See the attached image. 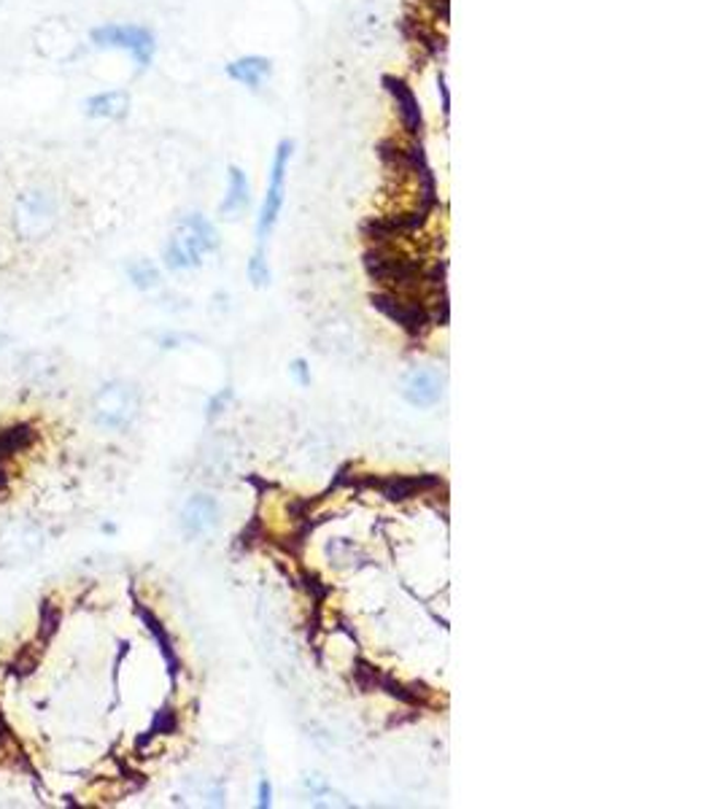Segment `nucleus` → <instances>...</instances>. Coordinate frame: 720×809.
Instances as JSON below:
<instances>
[{"label":"nucleus","mask_w":720,"mask_h":809,"mask_svg":"<svg viewBox=\"0 0 720 809\" xmlns=\"http://www.w3.org/2000/svg\"><path fill=\"white\" fill-rule=\"evenodd\" d=\"M295 375L299 378V384H308V375H305V362L295 364Z\"/></svg>","instance_id":"22"},{"label":"nucleus","mask_w":720,"mask_h":809,"mask_svg":"<svg viewBox=\"0 0 720 809\" xmlns=\"http://www.w3.org/2000/svg\"><path fill=\"white\" fill-rule=\"evenodd\" d=\"M405 400L416 408H432L442 395V380L435 370H416L405 380Z\"/></svg>","instance_id":"12"},{"label":"nucleus","mask_w":720,"mask_h":809,"mask_svg":"<svg viewBox=\"0 0 720 809\" xmlns=\"http://www.w3.org/2000/svg\"><path fill=\"white\" fill-rule=\"evenodd\" d=\"M435 481H422V478H391V481L381 483L383 489V496H389V500H408V496H413L416 491H422L424 485H429Z\"/></svg>","instance_id":"16"},{"label":"nucleus","mask_w":720,"mask_h":809,"mask_svg":"<svg viewBox=\"0 0 720 809\" xmlns=\"http://www.w3.org/2000/svg\"><path fill=\"white\" fill-rule=\"evenodd\" d=\"M437 95H440L442 101V117H451V92H448V84H446V73H437Z\"/></svg>","instance_id":"20"},{"label":"nucleus","mask_w":720,"mask_h":809,"mask_svg":"<svg viewBox=\"0 0 720 809\" xmlns=\"http://www.w3.org/2000/svg\"><path fill=\"white\" fill-rule=\"evenodd\" d=\"M3 3H5V0H0V9H3Z\"/></svg>","instance_id":"23"},{"label":"nucleus","mask_w":720,"mask_h":809,"mask_svg":"<svg viewBox=\"0 0 720 809\" xmlns=\"http://www.w3.org/2000/svg\"><path fill=\"white\" fill-rule=\"evenodd\" d=\"M55 370H57V362L49 351H33V354H27L25 360H22V373H25V378H31V380L51 378Z\"/></svg>","instance_id":"15"},{"label":"nucleus","mask_w":720,"mask_h":809,"mask_svg":"<svg viewBox=\"0 0 720 809\" xmlns=\"http://www.w3.org/2000/svg\"><path fill=\"white\" fill-rule=\"evenodd\" d=\"M138 410H141V395L130 380H111V384L101 386L95 400H92L95 424L111 432L128 430L138 419Z\"/></svg>","instance_id":"3"},{"label":"nucleus","mask_w":720,"mask_h":809,"mask_svg":"<svg viewBox=\"0 0 720 809\" xmlns=\"http://www.w3.org/2000/svg\"><path fill=\"white\" fill-rule=\"evenodd\" d=\"M249 275H251V281H255V286H264V283H270V270H268V262H264L262 248H257V254L251 257Z\"/></svg>","instance_id":"19"},{"label":"nucleus","mask_w":720,"mask_h":809,"mask_svg":"<svg viewBox=\"0 0 720 809\" xmlns=\"http://www.w3.org/2000/svg\"><path fill=\"white\" fill-rule=\"evenodd\" d=\"M259 807H270V783H268V779H262V783H259Z\"/></svg>","instance_id":"21"},{"label":"nucleus","mask_w":720,"mask_h":809,"mask_svg":"<svg viewBox=\"0 0 720 809\" xmlns=\"http://www.w3.org/2000/svg\"><path fill=\"white\" fill-rule=\"evenodd\" d=\"M219 246L216 227L200 213H189L173 230L168 248H165V265L170 270H192Z\"/></svg>","instance_id":"2"},{"label":"nucleus","mask_w":720,"mask_h":809,"mask_svg":"<svg viewBox=\"0 0 720 809\" xmlns=\"http://www.w3.org/2000/svg\"><path fill=\"white\" fill-rule=\"evenodd\" d=\"M251 202V184L249 176H246L244 167L229 165V184H227V198L222 202V216L235 219L238 213H244Z\"/></svg>","instance_id":"14"},{"label":"nucleus","mask_w":720,"mask_h":809,"mask_svg":"<svg viewBox=\"0 0 720 809\" xmlns=\"http://www.w3.org/2000/svg\"><path fill=\"white\" fill-rule=\"evenodd\" d=\"M97 49H119L132 57L138 68H149L157 51V38L143 25H101L90 33Z\"/></svg>","instance_id":"6"},{"label":"nucleus","mask_w":720,"mask_h":809,"mask_svg":"<svg viewBox=\"0 0 720 809\" xmlns=\"http://www.w3.org/2000/svg\"><path fill=\"white\" fill-rule=\"evenodd\" d=\"M273 73V62L262 55H249V57H238L227 66V77L240 86H249V90H259L264 81L270 79Z\"/></svg>","instance_id":"13"},{"label":"nucleus","mask_w":720,"mask_h":809,"mask_svg":"<svg viewBox=\"0 0 720 809\" xmlns=\"http://www.w3.org/2000/svg\"><path fill=\"white\" fill-rule=\"evenodd\" d=\"M292 152H295V141H290V138H284V141H279V146H275L273 165H270L268 192H264L262 208H259V219H257V238H259V248H262V246H264V241L270 238V233H273L275 222H279V216H281V208H284L286 173H290Z\"/></svg>","instance_id":"5"},{"label":"nucleus","mask_w":720,"mask_h":809,"mask_svg":"<svg viewBox=\"0 0 720 809\" xmlns=\"http://www.w3.org/2000/svg\"><path fill=\"white\" fill-rule=\"evenodd\" d=\"M128 275L138 289H152L160 283V270L154 268L149 259H138V262H132L128 268Z\"/></svg>","instance_id":"17"},{"label":"nucleus","mask_w":720,"mask_h":809,"mask_svg":"<svg viewBox=\"0 0 720 809\" xmlns=\"http://www.w3.org/2000/svg\"><path fill=\"white\" fill-rule=\"evenodd\" d=\"M130 92L125 90H108V92H97V95L86 97L84 101V114L92 119H108V121H119L130 114Z\"/></svg>","instance_id":"11"},{"label":"nucleus","mask_w":720,"mask_h":809,"mask_svg":"<svg viewBox=\"0 0 720 809\" xmlns=\"http://www.w3.org/2000/svg\"><path fill=\"white\" fill-rule=\"evenodd\" d=\"M373 305H376L381 314L389 316L391 321L400 324L402 329H408L411 335H422L432 321L429 310L424 308V303H418V300L402 297L400 292L373 294Z\"/></svg>","instance_id":"9"},{"label":"nucleus","mask_w":720,"mask_h":809,"mask_svg":"<svg viewBox=\"0 0 720 809\" xmlns=\"http://www.w3.org/2000/svg\"><path fill=\"white\" fill-rule=\"evenodd\" d=\"M31 44L42 60L57 62V66L73 62L84 49L82 36L66 16H46V20L36 22V27L31 31Z\"/></svg>","instance_id":"4"},{"label":"nucleus","mask_w":720,"mask_h":809,"mask_svg":"<svg viewBox=\"0 0 720 809\" xmlns=\"http://www.w3.org/2000/svg\"><path fill=\"white\" fill-rule=\"evenodd\" d=\"M219 524V505L211 496L198 494L184 505L181 511V529L187 537H203L209 535L213 526Z\"/></svg>","instance_id":"10"},{"label":"nucleus","mask_w":720,"mask_h":809,"mask_svg":"<svg viewBox=\"0 0 720 809\" xmlns=\"http://www.w3.org/2000/svg\"><path fill=\"white\" fill-rule=\"evenodd\" d=\"M46 546V531L31 518H9L0 526V564L20 566L38 559Z\"/></svg>","instance_id":"7"},{"label":"nucleus","mask_w":720,"mask_h":809,"mask_svg":"<svg viewBox=\"0 0 720 809\" xmlns=\"http://www.w3.org/2000/svg\"><path fill=\"white\" fill-rule=\"evenodd\" d=\"M381 84H383L386 95H389L391 103H394L397 117H400V121H402V130H405V136L413 138V141H422L424 112H422V103H418L416 92H413V86L408 84V81L402 77H394V73H383Z\"/></svg>","instance_id":"8"},{"label":"nucleus","mask_w":720,"mask_h":809,"mask_svg":"<svg viewBox=\"0 0 720 809\" xmlns=\"http://www.w3.org/2000/svg\"><path fill=\"white\" fill-rule=\"evenodd\" d=\"M418 5L432 22H448V14H451V0H418Z\"/></svg>","instance_id":"18"},{"label":"nucleus","mask_w":720,"mask_h":809,"mask_svg":"<svg viewBox=\"0 0 720 809\" xmlns=\"http://www.w3.org/2000/svg\"><path fill=\"white\" fill-rule=\"evenodd\" d=\"M60 224V198L49 187H27L22 189L11 206V230L16 241L42 243L51 238V233Z\"/></svg>","instance_id":"1"}]
</instances>
